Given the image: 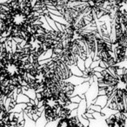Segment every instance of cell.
Returning a JSON list of instances; mask_svg holds the SVG:
<instances>
[{
  "label": "cell",
  "instance_id": "52a82bcc",
  "mask_svg": "<svg viewBox=\"0 0 127 127\" xmlns=\"http://www.w3.org/2000/svg\"><path fill=\"white\" fill-rule=\"evenodd\" d=\"M35 123H36V126H45L46 123H47V120H46L45 117H44V111H42V113L38 117V118L35 121Z\"/></svg>",
  "mask_w": 127,
  "mask_h": 127
},
{
  "label": "cell",
  "instance_id": "ac0fdd59",
  "mask_svg": "<svg viewBox=\"0 0 127 127\" xmlns=\"http://www.w3.org/2000/svg\"><path fill=\"white\" fill-rule=\"evenodd\" d=\"M99 62H100V60H99V59L93 60V61L92 62V64H91V66H90V67L95 68V67H97V66H98L99 65Z\"/></svg>",
  "mask_w": 127,
  "mask_h": 127
},
{
  "label": "cell",
  "instance_id": "7c38bea8",
  "mask_svg": "<svg viewBox=\"0 0 127 127\" xmlns=\"http://www.w3.org/2000/svg\"><path fill=\"white\" fill-rule=\"evenodd\" d=\"M77 66H78V68H79L80 70H81L82 71H84V70L85 69V60L83 59V58H79L78 57V60H77V63H76Z\"/></svg>",
  "mask_w": 127,
  "mask_h": 127
},
{
  "label": "cell",
  "instance_id": "e0dca14e",
  "mask_svg": "<svg viewBox=\"0 0 127 127\" xmlns=\"http://www.w3.org/2000/svg\"><path fill=\"white\" fill-rule=\"evenodd\" d=\"M81 100H82V98L79 97V95H75V96H72V97H71V102L79 103Z\"/></svg>",
  "mask_w": 127,
  "mask_h": 127
},
{
  "label": "cell",
  "instance_id": "ba28073f",
  "mask_svg": "<svg viewBox=\"0 0 127 127\" xmlns=\"http://www.w3.org/2000/svg\"><path fill=\"white\" fill-rule=\"evenodd\" d=\"M31 100V98L29 97H27L25 94H24L23 92H20V93L18 94L17 96V103H29Z\"/></svg>",
  "mask_w": 127,
  "mask_h": 127
},
{
  "label": "cell",
  "instance_id": "5bb4252c",
  "mask_svg": "<svg viewBox=\"0 0 127 127\" xmlns=\"http://www.w3.org/2000/svg\"><path fill=\"white\" fill-rule=\"evenodd\" d=\"M87 108H89V109H92L93 111H98V112H100L101 109H102V107H101V106L97 105V104H91L89 106H87Z\"/></svg>",
  "mask_w": 127,
  "mask_h": 127
},
{
  "label": "cell",
  "instance_id": "d6986e66",
  "mask_svg": "<svg viewBox=\"0 0 127 127\" xmlns=\"http://www.w3.org/2000/svg\"><path fill=\"white\" fill-rule=\"evenodd\" d=\"M125 116H126V118H127V113H125Z\"/></svg>",
  "mask_w": 127,
  "mask_h": 127
},
{
  "label": "cell",
  "instance_id": "3957f363",
  "mask_svg": "<svg viewBox=\"0 0 127 127\" xmlns=\"http://www.w3.org/2000/svg\"><path fill=\"white\" fill-rule=\"evenodd\" d=\"M90 85L91 84L89 83V81H85V82H83V83L79 84V85H75L74 92H73L72 96L85 94V92H86V91L88 90ZM72 96H71V97H72Z\"/></svg>",
  "mask_w": 127,
  "mask_h": 127
},
{
  "label": "cell",
  "instance_id": "9a60e30c",
  "mask_svg": "<svg viewBox=\"0 0 127 127\" xmlns=\"http://www.w3.org/2000/svg\"><path fill=\"white\" fill-rule=\"evenodd\" d=\"M92 61H93V58H92V57H91L90 55H89V56L87 57V58L85 59V68H86V67H90V66H91V64H92Z\"/></svg>",
  "mask_w": 127,
  "mask_h": 127
},
{
  "label": "cell",
  "instance_id": "2e32d148",
  "mask_svg": "<svg viewBox=\"0 0 127 127\" xmlns=\"http://www.w3.org/2000/svg\"><path fill=\"white\" fill-rule=\"evenodd\" d=\"M116 64H118V65L121 68H127V57L123 60V61L119 62V63Z\"/></svg>",
  "mask_w": 127,
  "mask_h": 127
},
{
  "label": "cell",
  "instance_id": "7a4b0ae2",
  "mask_svg": "<svg viewBox=\"0 0 127 127\" xmlns=\"http://www.w3.org/2000/svg\"><path fill=\"white\" fill-rule=\"evenodd\" d=\"M74 88L75 85H72L71 82L67 81V80H63L61 82V91L64 93H66L68 96L71 97L73 94V92H74Z\"/></svg>",
  "mask_w": 127,
  "mask_h": 127
},
{
  "label": "cell",
  "instance_id": "5b68a950",
  "mask_svg": "<svg viewBox=\"0 0 127 127\" xmlns=\"http://www.w3.org/2000/svg\"><path fill=\"white\" fill-rule=\"evenodd\" d=\"M65 80H67V81H69V82H71L72 85H79V84H81V83H83V82H85V81H88V78H84V77H79V76H76V75H71L70 78H68L67 79H65Z\"/></svg>",
  "mask_w": 127,
  "mask_h": 127
},
{
  "label": "cell",
  "instance_id": "4fadbf2b",
  "mask_svg": "<svg viewBox=\"0 0 127 127\" xmlns=\"http://www.w3.org/2000/svg\"><path fill=\"white\" fill-rule=\"evenodd\" d=\"M79 120V122L82 124L83 126H89V119L83 116V115H80V116H77Z\"/></svg>",
  "mask_w": 127,
  "mask_h": 127
},
{
  "label": "cell",
  "instance_id": "6da1fadb",
  "mask_svg": "<svg viewBox=\"0 0 127 127\" xmlns=\"http://www.w3.org/2000/svg\"><path fill=\"white\" fill-rule=\"evenodd\" d=\"M85 94V99H86V102H87V106H89L92 104V100L95 99L98 96V85H97V82L94 81L92 84H91L88 90L86 91V92Z\"/></svg>",
  "mask_w": 127,
  "mask_h": 127
},
{
  "label": "cell",
  "instance_id": "9c48e42d",
  "mask_svg": "<svg viewBox=\"0 0 127 127\" xmlns=\"http://www.w3.org/2000/svg\"><path fill=\"white\" fill-rule=\"evenodd\" d=\"M94 74H95V71L92 67H86L83 71V77L85 78H88V79L90 78H92V77H93Z\"/></svg>",
  "mask_w": 127,
  "mask_h": 127
},
{
  "label": "cell",
  "instance_id": "277c9868",
  "mask_svg": "<svg viewBox=\"0 0 127 127\" xmlns=\"http://www.w3.org/2000/svg\"><path fill=\"white\" fill-rule=\"evenodd\" d=\"M108 97L106 95H98L95 99H93L92 102V104H97V105L101 106V107H104L106 106L107 104V102H108Z\"/></svg>",
  "mask_w": 127,
  "mask_h": 127
},
{
  "label": "cell",
  "instance_id": "8992f818",
  "mask_svg": "<svg viewBox=\"0 0 127 127\" xmlns=\"http://www.w3.org/2000/svg\"><path fill=\"white\" fill-rule=\"evenodd\" d=\"M77 111H78V116L83 115L85 112H86V111H87L86 99L83 98L79 103H78V108H77Z\"/></svg>",
  "mask_w": 127,
  "mask_h": 127
},
{
  "label": "cell",
  "instance_id": "8fae6325",
  "mask_svg": "<svg viewBox=\"0 0 127 127\" xmlns=\"http://www.w3.org/2000/svg\"><path fill=\"white\" fill-rule=\"evenodd\" d=\"M117 111H119V112H122V113H126L127 111H126V106H125V103L122 102V103L117 104Z\"/></svg>",
  "mask_w": 127,
  "mask_h": 127
},
{
  "label": "cell",
  "instance_id": "30bf717a",
  "mask_svg": "<svg viewBox=\"0 0 127 127\" xmlns=\"http://www.w3.org/2000/svg\"><path fill=\"white\" fill-rule=\"evenodd\" d=\"M70 70H71L72 75H76V76L83 77V71L79 69V68L77 66V64H73V65L69 66Z\"/></svg>",
  "mask_w": 127,
  "mask_h": 127
}]
</instances>
